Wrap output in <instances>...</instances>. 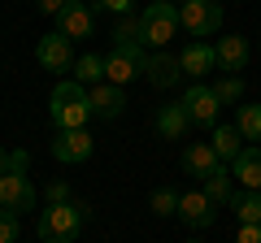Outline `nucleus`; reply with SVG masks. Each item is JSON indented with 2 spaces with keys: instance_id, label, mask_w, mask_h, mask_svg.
<instances>
[{
  "instance_id": "1",
  "label": "nucleus",
  "mask_w": 261,
  "mask_h": 243,
  "mask_svg": "<svg viewBox=\"0 0 261 243\" xmlns=\"http://www.w3.org/2000/svg\"><path fill=\"white\" fill-rule=\"evenodd\" d=\"M48 117H53L57 131H83L87 117H92V96H87L83 83H57L53 96H48Z\"/></svg>"
},
{
  "instance_id": "2",
  "label": "nucleus",
  "mask_w": 261,
  "mask_h": 243,
  "mask_svg": "<svg viewBox=\"0 0 261 243\" xmlns=\"http://www.w3.org/2000/svg\"><path fill=\"white\" fill-rule=\"evenodd\" d=\"M87 217H92V208L79 204V200H65V204H48L44 217H39V243H74L79 230L87 226Z\"/></svg>"
},
{
  "instance_id": "3",
  "label": "nucleus",
  "mask_w": 261,
  "mask_h": 243,
  "mask_svg": "<svg viewBox=\"0 0 261 243\" xmlns=\"http://www.w3.org/2000/svg\"><path fill=\"white\" fill-rule=\"evenodd\" d=\"M140 26H144V44L161 52V48L178 35V26H183V22H178V5H170V0H152L148 9L140 13Z\"/></svg>"
},
{
  "instance_id": "4",
  "label": "nucleus",
  "mask_w": 261,
  "mask_h": 243,
  "mask_svg": "<svg viewBox=\"0 0 261 243\" xmlns=\"http://www.w3.org/2000/svg\"><path fill=\"white\" fill-rule=\"evenodd\" d=\"M35 183L27 178V169H9V174H0V213H13L22 217L27 208H35Z\"/></svg>"
},
{
  "instance_id": "5",
  "label": "nucleus",
  "mask_w": 261,
  "mask_h": 243,
  "mask_svg": "<svg viewBox=\"0 0 261 243\" xmlns=\"http://www.w3.org/2000/svg\"><path fill=\"white\" fill-rule=\"evenodd\" d=\"M140 74H144V48L140 44H113V52L105 56V83L126 87Z\"/></svg>"
},
{
  "instance_id": "6",
  "label": "nucleus",
  "mask_w": 261,
  "mask_h": 243,
  "mask_svg": "<svg viewBox=\"0 0 261 243\" xmlns=\"http://www.w3.org/2000/svg\"><path fill=\"white\" fill-rule=\"evenodd\" d=\"M178 22H183V31L196 35V39L218 35V26H222V5H218V0H187L183 9H178Z\"/></svg>"
},
{
  "instance_id": "7",
  "label": "nucleus",
  "mask_w": 261,
  "mask_h": 243,
  "mask_svg": "<svg viewBox=\"0 0 261 243\" xmlns=\"http://www.w3.org/2000/svg\"><path fill=\"white\" fill-rule=\"evenodd\" d=\"M35 61L44 70H53V74H61V70H74V39H65L61 31H53V35H44L35 44Z\"/></svg>"
},
{
  "instance_id": "8",
  "label": "nucleus",
  "mask_w": 261,
  "mask_h": 243,
  "mask_svg": "<svg viewBox=\"0 0 261 243\" xmlns=\"http://www.w3.org/2000/svg\"><path fill=\"white\" fill-rule=\"evenodd\" d=\"M183 109H187V117H192V126H218V96H214V87H205V83H192L183 92Z\"/></svg>"
},
{
  "instance_id": "9",
  "label": "nucleus",
  "mask_w": 261,
  "mask_h": 243,
  "mask_svg": "<svg viewBox=\"0 0 261 243\" xmlns=\"http://www.w3.org/2000/svg\"><path fill=\"white\" fill-rule=\"evenodd\" d=\"M178 217H183L192 230H209V226L218 222V204L205 191H183V196H178Z\"/></svg>"
},
{
  "instance_id": "10",
  "label": "nucleus",
  "mask_w": 261,
  "mask_h": 243,
  "mask_svg": "<svg viewBox=\"0 0 261 243\" xmlns=\"http://www.w3.org/2000/svg\"><path fill=\"white\" fill-rule=\"evenodd\" d=\"M96 148V139L87 131H57L53 139V157L61 161V165H79V161H87Z\"/></svg>"
},
{
  "instance_id": "11",
  "label": "nucleus",
  "mask_w": 261,
  "mask_h": 243,
  "mask_svg": "<svg viewBox=\"0 0 261 243\" xmlns=\"http://www.w3.org/2000/svg\"><path fill=\"white\" fill-rule=\"evenodd\" d=\"M144 78H148L157 92H170V87L183 78V66H178V56H170V52H148L144 56Z\"/></svg>"
},
{
  "instance_id": "12",
  "label": "nucleus",
  "mask_w": 261,
  "mask_h": 243,
  "mask_svg": "<svg viewBox=\"0 0 261 243\" xmlns=\"http://www.w3.org/2000/svg\"><path fill=\"white\" fill-rule=\"evenodd\" d=\"M178 66H183L187 78H205V74H214V70H218V52H214V44H209V39H196V44H187L183 56H178Z\"/></svg>"
},
{
  "instance_id": "13",
  "label": "nucleus",
  "mask_w": 261,
  "mask_h": 243,
  "mask_svg": "<svg viewBox=\"0 0 261 243\" xmlns=\"http://www.w3.org/2000/svg\"><path fill=\"white\" fill-rule=\"evenodd\" d=\"M87 96H92V117H100V122H113V117L126 113V96H122V87H113V83L87 87Z\"/></svg>"
},
{
  "instance_id": "14",
  "label": "nucleus",
  "mask_w": 261,
  "mask_h": 243,
  "mask_svg": "<svg viewBox=\"0 0 261 243\" xmlns=\"http://www.w3.org/2000/svg\"><path fill=\"white\" fill-rule=\"evenodd\" d=\"M214 52H218V70H226V74H240V70H248L252 48H248V39H244V35H222Z\"/></svg>"
},
{
  "instance_id": "15",
  "label": "nucleus",
  "mask_w": 261,
  "mask_h": 243,
  "mask_svg": "<svg viewBox=\"0 0 261 243\" xmlns=\"http://www.w3.org/2000/svg\"><path fill=\"white\" fill-rule=\"evenodd\" d=\"M218 165H222V161H218L214 143L196 139V143H187V148H183V174H192V178H200V183H205Z\"/></svg>"
},
{
  "instance_id": "16",
  "label": "nucleus",
  "mask_w": 261,
  "mask_h": 243,
  "mask_svg": "<svg viewBox=\"0 0 261 243\" xmlns=\"http://www.w3.org/2000/svg\"><path fill=\"white\" fill-rule=\"evenodd\" d=\"M92 26H96V13L87 9V5H70V9L57 18V31H61L65 39H87Z\"/></svg>"
},
{
  "instance_id": "17",
  "label": "nucleus",
  "mask_w": 261,
  "mask_h": 243,
  "mask_svg": "<svg viewBox=\"0 0 261 243\" xmlns=\"http://www.w3.org/2000/svg\"><path fill=\"white\" fill-rule=\"evenodd\" d=\"M187 126H192V117H187L183 100L161 104V113H157V135H161V139H183V135H187Z\"/></svg>"
},
{
  "instance_id": "18",
  "label": "nucleus",
  "mask_w": 261,
  "mask_h": 243,
  "mask_svg": "<svg viewBox=\"0 0 261 243\" xmlns=\"http://www.w3.org/2000/svg\"><path fill=\"white\" fill-rule=\"evenodd\" d=\"M231 174L244 191H261V148H244L240 161L231 165Z\"/></svg>"
},
{
  "instance_id": "19",
  "label": "nucleus",
  "mask_w": 261,
  "mask_h": 243,
  "mask_svg": "<svg viewBox=\"0 0 261 243\" xmlns=\"http://www.w3.org/2000/svg\"><path fill=\"white\" fill-rule=\"evenodd\" d=\"M209 143H214V152H218V161H222V165H226V161L235 165V161H240V152H244V135L235 131V126H222V122L214 126V139H209Z\"/></svg>"
},
{
  "instance_id": "20",
  "label": "nucleus",
  "mask_w": 261,
  "mask_h": 243,
  "mask_svg": "<svg viewBox=\"0 0 261 243\" xmlns=\"http://www.w3.org/2000/svg\"><path fill=\"white\" fill-rule=\"evenodd\" d=\"M200 191H205L214 204H231V196H235V174H231L226 165H218L214 174L205 178V187H200Z\"/></svg>"
},
{
  "instance_id": "21",
  "label": "nucleus",
  "mask_w": 261,
  "mask_h": 243,
  "mask_svg": "<svg viewBox=\"0 0 261 243\" xmlns=\"http://www.w3.org/2000/svg\"><path fill=\"white\" fill-rule=\"evenodd\" d=\"M231 208H235V217H240V226H257L261 222V191H235Z\"/></svg>"
},
{
  "instance_id": "22",
  "label": "nucleus",
  "mask_w": 261,
  "mask_h": 243,
  "mask_svg": "<svg viewBox=\"0 0 261 243\" xmlns=\"http://www.w3.org/2000/svg\"><path fill=\"white\" fill-rule=\"evenodd\" d=\"M235 131L244 139H261V104H240L235 109Z\"/></svg>"
},
{
  "instance_id": "23",
  "label": "nucleus",
  "mask_w": 261,
  "mask_h": 243,
  "mask_svg": "<svg viewBox=\"0 0 261 243\" xmlns=\"http://www.w3.org/2000/svg\"><path fill=\"white\" fill-rule=\"evenodd\" d=\"M100 78H105V56H96V52H83V56H79V61H74V83H100Z\"/></svg>"
},
{
  "instance_id": "24",
  "label": "nucleus",
  "mask_w": 261,
  "mask_h": 243,
  "mask_svg": "<svg viewBox=\"0 0 261 243\" xmlns=\"http://www.w3.org/2000/svg\"><path fill=\"white\" fill-rule=\"evenodd\" d=\"M113 44H144V26L135 13H126V18L113 26Z\"/></svg>"
},
{
  "instance_id": "25",
  "label": "nucleus",
  "mask_w": 261,
  "mask_h": 243,
  "mask_svg": "<svg viewBox=\"0 0 261 243\" xmlns=\"http://www.w3.org/2000/svg\"><path fill=\"white\" fill-rule=\"evenodd\" d=\"M214 96H218V104H235V100L244 96V78H240V74L218 78V83H214Z\"/></svg>"
},
{
  "instance_id": "26",
  "label": "nucleus",
  "mask_w": 261,
  "mask_h": 243,
  "mask_svg": "<svg viewBox=\"0 0 261 243\" xmlns=\"http://www.w3.org/2000/svg\"><path fill=\"white\" fill-rule=\"evenodd\" d=\"M148 208H152L157 217H174V213H178V191L157 187V191H152V200H148Z\"/></svg>"
},
{
  "instance_id": "27",
  "label": "nucleus",
  "mask_w": 261,
  "mask_h": 243,
  "mask_svg": "<svg viewBox=\"0 0 261 243\" xmlns=\"http://www.w3.org/2000/svg\"><path fill=\"white\" fill-rule=\"evenodd\" d=\"M0 243H18V217L0 213Z\"/></svg>"
},
{
  "instance_id": "28",
  "label": "nucleus",
  "mask_w": 261,
  "mask_h": 243,
  "mask_svg": "<svg viewBox=\"0 0 261 243\" xmlns=\"http://www.w3.org/2000/svg\"><path fill=\"white\" fill-rule=\"evenodd\" d=\"M70 5H74V0H35V9H39V13H48V18H61Z\"/></svg>"
},
{
  "instance_id": "29",
  "label": "nucleus",
  "mask_w": 261,
  "mask_h": 243,
  "mask_svg": "<svg viewBox=\"0 0 261 243\" xmlns=\"http://www.w3.org/2000/svg\"><path fill=\"white\" fill-rule=\"evenodd\" d=\"M100 9H105V13H118V18H126V13L135 9V0H100Z\"/></svg>"
},
{
  "instance_id": "30",
  "label": "nucleus",
  "mask_w": 261,
  "mask_h": 243,
  "mask_svg": "<svg viewBox=\"0 0 261 243\" xmlns=\"http://www.w3.org/2000/svg\"><path fill=\"white\" fill-rule=\"evenodd\" d=\"M70 200V187L65 183H48V204H65Z\"/></svg>"
},
{
  "instance_id": "31",
  "label": "nucleus",
  "mask_w": 261,
  "mask_h": 243,
  "mask_svg": "<svg viewBox=\"0 0 261 243\" xmlns=\"http://www.w3.org/2000/svg\"><path fill=\"white\" fill-rule=\"evenodd\" d=\"M235 243H261V222H257V226H240Z\"/></svg>"
},
{
  "instance_id": "32",
  "label": "nucleus",
  "mask_w": 261,
  "mask_h": 243,
  "mask_svg": "<svg viewBox=\"0 0 261 243\" xmlns=\"http://www.w3.org/2000/svg\"><path fill=\"white\" fill-rule=\"evenodd\" d=\"M9 169H13V152L0 148V174H9Z\"/></svg>"
},
{
  "instance_id": "33",
  "label": "nucleus",
  "mask_w": 261,
  "mask_h": 243,
  "mask_svg": "<svg viewBox=\"0 0 261 243\" xmlns=\"http://www.w3.org/2000/svg\"><path fill=\"white\" fill-rule=\"evenodd\" d=\"M74 5H83V0H74Z\"/></svg>"
},
{
  "instance_id": "34",
  "label": "nucleus",
  "mask_w": 261,
  "mask_h": 243,
  "mask_svg": "<svg viewBox=\"0 0 261 243\" xmlns=\"http://www.w3.org/2000/svg\"><path fill=\"white\" fill-rule=\"evenodd\" d=\"M192 243H200V239H192Z\"/></svg>"
},
{
  "instance_id": "35",
  "label": "nucleus",
  "mask_w": 261,
  "mask_h": 243,
  "mask_svg": "<svg viewBox=\"0 0 261 243\" xmlns=\"http://www.w3.org/2000/svg\"><path fill=\"white\" fill-rule=\"evenodd\" d=\"M183 5H187V0H183Z\"/></svg>"
}]
</instances>
